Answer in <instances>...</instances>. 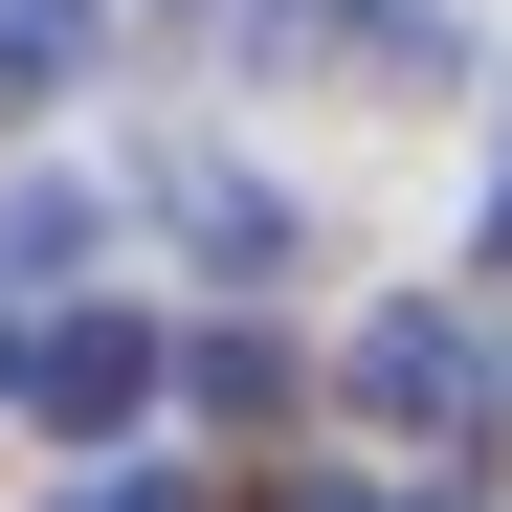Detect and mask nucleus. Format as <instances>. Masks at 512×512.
Masks as SVG:
<instances>
[{
  "instance_id": "obj_8",
  "label": "nucleus",
  "mask_w": 512,
  "mask_h": 512,
  "mask_svg": "<svg viewBox=\"0 0 512 512\" xmlns=\"http://www.w3.org/2000/svg\"><path fill=\"white\" fill-rule=\"evenodd\" d=\"M490 245H512V179H490Z\"/></svg>"
},
{
  "instance_id": "obj_5",
  "label": "nucleus",
  "mask_w": 512,
  "mask_h": 512,
  "mask_svg": "<svg viewBox=\"0 0 512 512\" xmlns=\"http://www.w3.org/2000/svg\"><path fill=\"white\" fill-rule=\"evenodd\" d=\"M67 90V0H0V112H45Z\"/></svg>"
},
{
  "instance_id": "obj_4",
  "label": "nucleus",
  "mask_w": 512,
  "mask_h": 512,
  "mask_svg": "<svg viewBox=\"0 0 512 512\" xmlns=\"http://www.w3.org/2000/svg\"><path fill=\"white\" fill-rule=\"evenodd\" d=\"M179 401H201V423H290V334H201Z\"/></svg>"
},
{
  "instance_id": "obj_2",
  "label": "nucleus",
  "mask_w": 512,
  "mask_h": 512,
  "mask_svg": "<svg viewBox=\"0 0 512 512\" xmlns=\"http://www.w3.org/2000/svg\"><path fill=\"white\" fill-rule=\"evenodd\" d=\"M23 401L67 423V446H112V423L156 401V334H134V312H67V334H45V357H23Z\"/></svg>"
},
{
  "instance_id": "obj_7",
  "label": "nucleus",
  "mask_w": 512,
  "mask_h": 512,
  "mask_svg": "<svg viewBox=\"0 0 512 512\" xmlns=\"http://www.w3.org/2000/svg\"><path fill=\"white\" fill-rule=\"evenodd\" d=\"M290 512H401V490H334V468H312V490H290Z\"/></svg>"
},
{
  "instance_id": "obj_6",
  "label": "nucleus",
  "mask_w": 512,
  "mask_h": 512,
  "mask_svg": "<svg viewBox=\"0 0 512 512\" xmlns=\"http://www.w3.org/2000/svg\"><path fill=\"white\" fill-rule=\"evenodd\" d=\"M67 512H179V468H112V490H67Z\"/></svg>"
},
{
  "instance_id": "obj_1",
  "label": "nucleus",
  "mask_w": 512,
  "mask_h": 512,
  "mask_svg": "<svg viewBox=\"0 0 512 512\" xmlns=\"http://www.w3.org/2000/svg\"><path fill=\"white\" fill-rule=\"evenodd\" d=\"M334 401L401 423V446H468V423L512 401V357H490L468 312H357V334H334Z\"/></svg>"
},
{
  "instance_id": "obj_9",
  "label": "nucleus",
  "mask_w": 512,
  "mask_h": 512,
  "mask_svg": "<svg viewBox=\"0 0 512 512\" xmlns=\"http://www.w3.org/2000/svg\"><path fill=\"white\" fill-rule=\"evenodd\" d=\"M0 379H23V334H0Z\"/></svg>"
},
{
  "instance_id": "obj_3",
  "label": "nucleus",
  "mask_w": 512,
  "mask_h": 512,
  "mask_svg": "<svg viewBox=\"0 0 512 512\" xmlns=\"http://www.w3.org/2000/svg\"><path fill=\"white\" fill-rule=\"evenodd\" d=\"M156 223H179L201 268H290V201L245 179V156H156Z\"/></svg>"
}]
</instances>
